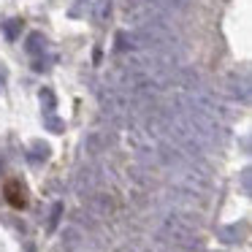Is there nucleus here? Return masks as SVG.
I'll return each instance as SVG.
<instances>
[{
    "label": "nucleus",
    "instance_id": "obj_5",
    "mask_svg": "<svg viewBox=\"0 0 252 252\" xmlns=\"http://www.w3.org/2000/svg\"><path fill=\"white\" fill-rule=\"evenodd\" d=\"M136 46H133V35L127 33V30H120L117 33V52L120 55H125V52H133Z\"/></svg>",
    "mask_w": 252,
    "mask_h": 252
},
{
    "label": "nucleus",
    "instance_id": "obj_1",
    "mask_svg": "<svg viewBox=\"0 0 252 252\" xmlns=\"http://www.w3.org/2000/svg\"><path fill=\"white\" fill-rule=\"evenodd\" d=\"M3 195H6V201L11 203L14 209H25L28 206V198H25V187L19 185L17 179H8L6 187H3Z\"/></svg>",
    "mask_w": 252,
    "mask_h": 252
},
{
    "label": "nucleus",
    "instance_id": "obj_2",
    "mask_svg": "<svg viewBox=\"0 0 252 252\" xmlns=\"http://www.w3.org/2000/svg\"><path fill=\"white\" fill-rule=\"evenodd\" d=\"M230 93H233L236 98H241L244 103L250 100V76H247L244 71H241V76H239V73L230 76Z\"/></svg>",
    "mask_w": 252,
    "mask_h": 252
},
{
    "label": "nucleus",
    "instance_id": "obj_6",
    "mask_svg": "<svg viewBox=\"0 0 252 252\" xmlns=\"http://www.w3.org/2000/svg\"><path fill=\"white\" fill-rule=\"evenodd\" d=\"M19 30H22V22H19V19H8V22H3V33H6L8 41H17Z\"/></svg>",
    "mask_w": 252,
    "mask_h": 252
},
{
    "label": "nucleus",
    "instance_id": "obj_9",
    "mask_svg": "<svg viewBox=\"0 0 252 252\" xmlns=\"http://www.w3.org/2000/svg\"><path fill=\"white\" fill-rule=\"evenodd\" d=\"M6 76H8V73H6V68L0 65V90L6 87Z\"/></svg>",
    "mask_w": 252,
    "mask_h": 252
},
{
    "label": "nucleus",
    "instance_id": "obj_8",
    "mask_svg": "<svg viewBox=\"0 0 252 252\" xmlns=\"http://www.w3.org/2000/svg\"><path fill=\"white\" fill-rule=\"evenodd\" d=\"M41 103H46V111L55 109V95H52V90H49V87L41 90Z\"/></svg>",
    "mask_w": 252,
    "mask_h": 252
},
{
    "label": "nucleus",
    "instance_id": "obj_7",
    "mask_svg": "<svg viewBox=\"0 0 252 252\" xmlns=\"http://www.w3.org/2000/svg\"><path fill=\"white\" fill-rule=\"evenodd\" d=\"M158 6L165 8V11H179V8L187 6V0H158Z\"/></svg>",
    "mask_w": 252,
    "mask_h": 252
},
{
    "label": "nucleus",
    "instance_id": "obj_3",
    "mask_svg": "<svg viewBox=\"0 0 252 252\" xmlns=\"http://www.w3.org/2000/svg\"><path fill=\"white\" fill-rule=\"evenodd\" d=\"M114 14V0H95L93 3V19L98 25H106Z\"/></svg>",
    "mask_w": 252,
    "mask_h": 252
},
{
    "label": "nucleus",
    "instance_id": "obj_4",
    "mask_svg": "<svg viewBox=\"0 0 252 252\" xmlns=\"http://www.w3.org/2000/svg\"><path fill=\"white\" fill-rule=\"evenodd\" d=\"M25 52H28L30 57H35V60H41V55L46 52V38H44V33H30V35H28V44H25Z\"/></svg>",
    "mask_w": 252,
    "mask_h": 252
}]
</instances>
